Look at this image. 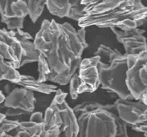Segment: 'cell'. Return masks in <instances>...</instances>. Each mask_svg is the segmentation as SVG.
Listing matches in <instances>:
<instances>
[{
	"label": "cell",
	"mask_w": 147,
	"mask_h": 137,
	"mask_svg": "<svg viewBox=\"0 0 147 137\" xmlns=\"http://www.w3.org/2000/svg\"><path fill=\"white\" fill-rule=\"evenodd\" d=\"M85 35V28L76 30L70 24H59L55 19L43 21L33 42L49 64L50 82L62 86L69 83L88 46Z\"/></svg>",
	"instance_id": "1"
},
{
	"label": "cell",
	"mask_w": 147,
	"mask_h": 137,
	"mask_svg": "<svg viewBox=\"0 0 147 137\" xmlns=\"http://www.w3.org/2000/svg\"><path fill=\"white\" fill-rule=\"evenodd\" d=\"M85 7L79 20L80 28H99L129 31L139 28L147 21V7L138 0H82Z\"/></svg>",
	"instance_id": "2"
},
{
	"label": "cell",
	"mask_w": 147,
	"mask_h": 137,
	"mask_svg": "<svg viewBox=\"0 0 147 137\" xmlns=\"http://www.w3.org/2000/svg\"><path fill=\"white\" fill-rule=\"evenodd\" d=\"M127 55L121 54L110 63L100 60L99 72L100 87L115 93L121 99H134L126 85Z\"/></svg>",
	"instance_id": "3"
},
{
	"label": "cell",
	"mask_w": 147,
	"mask_h": 137,
	"mask_svg": "<svg viewBox=\"0 0 147 137\" xmlns=\"http://www.w3.org/2000/svg\"><path fill=\"white\" fill-rule=\"evenodd\" d=\"M115 115L105 109L81 114L77 117L79 124L77 137H115Z\"/></svg>",
	"instance_id": "4"
},
{
	"label": "cell",
	"mask_w": 147,
	"mask_h": 137,
	"mask_svg": "<svg viewBox=\"0 0 147 137\" xmlns=\"http://www.w3.org/2000/svg\"><path fill=\"white\" fill-rule=\"evenodd\" d=\"M126 85L135 100L147 105V51L127 55Z\"/></svg>",
	"instance_id": "5"
},
{
	"label": "cell",
	"mask_w": 147,
	"mask_h": 137,
	"mask_svg": "<svg viewBox=\"0 0 147 137\" xmlns=\"http://www.w3.org/2000/svg\"><path fill=\"white\" fill-rule=\"evenodd\" d=\"M101 59L98 56L83 59L80 64L77 75L79 80L78 94L92 93L100 86L99 63Z\"/></svg>",
	"instance_id": "6"
},
{
	"label": "cell",
	"mask_w": 147,
	"mask_h": 137,
	"mask_svg": "<svg viewBox=\"0 0 147 137\" xmlns=\"http://www.w3.org/2000/svg\"><path fill=\"white\" fill-rule=\"evenodd\" d=\"M27 15L28 10L26 1L0 0L1 22L7 25L8 31L22 30Z\"/></svg>",
	"instance_id": "7"
},
{
	"label": "cell",
	"mask_w": 147,
	"mask_h": 137,
	"mask_svg": "<svg viewBox=\"0 0 147 137\" xmlns=\"http://www.w3.org/2000/svg\"><path fill=\"white\" fill-rule=\"evenodd\" d=\"M113 104L116 114L128 125L135 126L147 121V105L142 101L118 98Z\"/></svg>",
	"instance_id": "8"
},
{
	"label": "cell",
	"mask_w": 147,
	"mask_h": 137,
	"mask_svg": "<svg viewBox=\"0 0 147 137\" xmlns=\"http://www.w3.org/2000/svg\"><path fill=\"white\" fill-rule=\"evenodd\" d=\"M116 35L118 43L122 44L126 55H135L147 51V40L145 37L146 31L136 28L129 31L111 29Z\"/></svg>",
	"instance_id": "9"
},
{
	"label": "cell",
	"mask_w": 147,
	"mask_h": 137,
	"mask_svg": "<svg viewBox=\"0 0 147 137\" xmlns=\"http://www.w3.org/2000/svg\"><path fill=\"white\" fill-rule=\"evenodd\" d=\"M36 99L34 92L24 87H15L6 96L3 103L6 108H13L22 111L24 115L32 114L35 109Z\"/></svg>",
	"instance_id": "10"
},
{
	"label": "cell",
	"mask_w": 147,
	"mask_h": 137,
	"mask_svg": "<svg viewBox=\"0 0 147 137\" xmlns=\"http://www.w3.org/2000/svg\"><path fill=\"white\" fill-rule=\"evenodd\" d=\"M58 106L62 119L60 137H77L79 133V124L78 118L74 113L73 109L68 106L66 101Z\"/></svg>",
	"instance_id": "11"
},
{
	"label": "cell",
	"mask_w": 147,
	"mask_h": 137,
	"mask_svg": "<svg viewBox=\"0 0 147 137\" xmlns=\"http://www.w3.org/2000/svg\"><path fill=\"white\" fill-rule=\"evenodd\" d=\"M17 85H20L21 87H24L32 91H37V92L46 95L56 92V91L58 89L56 85L38 82L37 79L28 75L21 74V79L20 82L17 83Z\"/></svg>",
	"instance_id": "12"
},
{
	"label": "cell",
	"mask_w": 147,
	"mask_h": 137,
	"mask_svg": "<svg viewBox=\"0 0 147 137\" xmlns=\"http://www.w3.org/2000/svg\"><path fill=\"white\" fill-rule=\"evenodd\" d=\"M21 79V74L0 53V81L7 80L11 83L17 84Z\"/></svg>",
	"instance_id": "13"
},
{
	"label": "cell",
	"mask_w": 147,
	"mask_h": 137,
	"mask_svg": "<svg viewBox=\"0 0 147 137\" xmlns=\"http://www.w3.org/2000/svg\"><path fill=\"white\" fill-rule=\"evenodd\" d=\"M0 40L4 43H7L8 45L11 47L14 50L18 61L20 62V63H21V60L24 54V48H23L21 42L14 36L12 31H8L5 28L0 29Z\"/></svg>",
	"instance_id": "14"
},
{
	"label": "cell",
	"mask_w": 147,
	"mask_h": 137,
	"mask_svg": "<svg viewBox=\"0 0 147 137\" xmlns=\"http://www.w3.org/2000/svg\"><path fill=\"white\" fill-rule=\"evenodd\" d=\"M100 109L108 110L113 112V109L115 110V107H114V104H102L100 103L96 102V101H83L81 103L75 106V107L73 108V111L76 116L78 117L81 114L91 112V111H94Z\"/></svg>",
	"instance_id": "15"
},
{
	"label": "cell",
	"mask_w": 147,
	"mask_h": 137,
	"mask_svg": "<svg viewBox=\"0 0 147 137\" xmlns=\"http://www.w3.org/2000/svg\"><path fill=\"white\" fill-rule=\"evenodd\" d=\"M44 124L46 129H48L52 127H60L62 125V119L60 116L59 106L53 103H51L50 106L45 111L44 116Z\"/></svg>",
	"instance_id": "16"
},
{
	"label": "cell",
	"mask_w": 147,
	"mask_h": 137,
	"mask_svg": "<svg viewBox=\"0 0 147 137\" xmlns=\"http://www.w3.org/2000/svg\"><path fill=\"white\" fill-rule=\"evenodd\" d=\"M21 43L24 48V54L20 63V67L28 63L38 62L40 53V51L36 49L34 42H32L31 40H27V41L21 42Z\"/></svg>",
	"instance_id": "17"
},
{
	"label": "cell",
	"mask_w": 147,
	"mask_h": 137,
	"mask_svg": "<svg viewBox=\"0 0 147 137\" xmlns=\"http://www.w3.org/2000/svg\"><path fill=\"white\" fill-rule=\"evenodd\" d=\"M70 6V1H46V7L49 12L59 18L68 17Z\"/></svg>",
	"instance_id": "18"
},
{
	"label": "cell",
	"mask_w": 147,
	"mask_h": 137,
	"mask_svg": "<svg viewBox=\"0 0 147 137\" xmlns=\"http://www.w3.org/2000/svg\"><path fill=\"white\" fill-rule=\"evenodd\" d=\"M20 131H26L32 136L44 137L46 131V127H45V124H38L29 120V121L20 122V126L16 130V132H18Z\"/></svg>",
	"instance_id": "19"
},
{
	"label": "cell",
	"mask_w": 147,
	"mask_h": 137,
	"mask_svg": "<svg viewBox=\"0 0 147 137\" xmlns=\"http://www.w3.org/2000/svg\"><path fill=\"white\" fill-rule=\"evenodd\" d=\"M28 15L33 24L40 18L46 7V1H28Z\"/></svg>",
	"instance_id": "20"
},
{
	"label": "cell",
	"mask_w": 147,
	"mask_h": 137,
	"mask_svg": "<svg viewBox=\"0 0 147 137\" xmlns=\"http://www.w3.org/2000/svg\"><path fill=\"white\" fill-rule=\"evenodd\" d=\"M122 54L117 49L111 48L110 47H108L105 44H100L97 50L96 51L93 56H98L100 59L105 58L107 59L108 63H110L116 57L119 56Z\"/></svg>",
	"instance_id": "21"
},
{
	"label": "cell",
	"mask_w": 147,
	"mask_h": 137,
	"mask_svg": "<svg viewBox=\"0 0 147 137\" xmlns=\"http://www.w3.org/2000/svg\"><path fill=\"white\" fill-rule=\"evenodd\" d=\"M37 63H38V72H39V76L37 80L40 83H46L48 81L49 76L52 73L49 64L47 59H45V57L41 54Z\"/></svg>",
	"instance_id": "22"
},
{
	"label": "cell",
	"mask_w": 147,
	"mask_h": 137,
	"mask_svg": "<svg viewBox=\"0 0 147 137\" xmlns=\"http://www.w3.org/2000/svg\"><path fill=\"white\" fill-rule=\"evenodd\" d=\"M70 3L71 6L67 18L79 22V20L83 16L84 10L85 7L81 3V1L80 0H70Z\"/></svg>",
	"instance_id": "23"
},
{
	"label": "cell",
	"mask_w": 147,
	"mask_h": 137,
	"mask_svg": "<svg viewBox=\"0 0 147 137\" xmlns=\"http://www.w3.org/2000/svg\"><path fill=\"white\" fill-rule=\"evenodd\" d=\"M20 122L18 120H11L5 119L0 124V133H9L13 130L16 131L20 126Z\"/></svg>",
	"instance_id": "24"
},
{
	"label": "cell",
	"mask_w": 147,
	"mask_h": 137,
	"mask_svg": "<svg viewBox=\"0 0 147 137\" xmlns=\"http://www.w3.org/2000/svg\"><path fill=\"white\" fill-rule=\"evenodd\" d=\"M116 124H117V133L115 137H129L128 134V124L116 114Z\"/></svg>",
	"instance_id": "25"
},
{
	"label": "cell",
	"mask_w": 147,
	"mask_h": 137,
	"mask_svg": "<svg viewBox=\"0 0 147 137\" xmlns=\"http://www.w3.org/2000/svg\"><path fill=\"white\" fill-rule=\"evenodd\" d=\"M78 89H79V80L78 75L76 73L69 82V90H70V96L72 99H76L78 97Z\"/></svg>",
	"instance_id": "26"
},
{
	"label": "cell",
	"mask_w": 147,
	"mask_h": 137,
	"mask_svg": "<svg viewBox=\"0 0 147 137\" xmlns=\"http://www.w3.org/2000/svg\"><path fill=\"white\" fill-rule=\"evenodd\" d=\"M13 35L20 42L23 41H27V40H31L32 41V36L28 32H24L23 30H17V31H12Z\"/></svg>",
	"instance_id": "27"
},
{
	"label": "cell",
	"mask_w": 147,
	"mask_h": 137,
	"mask_svg": "<svg viewBox=\"0 0 147 137\" xmlns=\"http://www.w3.org/2000/svg\"><path fill=\"white\" fill-rule=\"evenodd\" d=\"M68 94L66 92H63L60 89H57L56 92V95L52 99V103H55L56 105H61L65 102V99L67 97Z\"/></svg>",
	"instance_id": "28"
},
{
	"label": "cell",
	"mask_w": 147,
	"mask_h": 137,
	"mask_svg": "<svg viewBox=\"0 0 147 137\" xmlns=\"http://www.w3.org/2000/svg\"><path fill=\"white\" fill-rule=\"evenodd\" d=\"M60 128L59 127H52L46 129L44 137H60Z\"/></svg>",
	"instance_id": "29"
},
{
	"label": "cell",
	"mask_w": 147,
	"mask_h": 137,
	"mask_svg": "<svg viewBox=\"0 0 147 137\" xmlns=\"http://www.w3.org/2000/svg\"><path fill=\"white\" fill-rule=\"evenodd\" d=\"M30 121L38 123V124H44V116H43V114L41 113V112H39V111L33 112L32 114H31Z\"/></svg>",
	"instance_id": "30"
},
{
	"label": "cell",
	"mask_w": 147,
	"mask_h": 137,
	"mask_svg": "<svg viewBox=\"0 0 147 137\" xmlns=\"http://www.w3.org/2000/svg\"><path fill=\"white\" fill-rule=\"evenodd\" d=\"M132 129L138 132H142L144 134V136L147 137V121L138 125L131 126Z\"/></svg>",
	"instance_id": "31"
},
{
	"label": "cell",
	"mask_w": 147,
	"mask_h": 137,
	"mask_svg": "<svg viewBox=\"0 0 147 137\" xmlns=\"http://www.w3.org/2000/svg\"><path fill=\"white\" fill-rule=\"evenodd\" d=\"M4 114L6 115V116H11V117L24 115L22 111H20L19 110L13 109V108H7V110H6V111H5Z\"/></svg>",
	"instance_id": "32"
},
{
	"label": "cell",
	"mask_w": 147,
	"mask_h": 137,
	"mask_svg": "<svg viewBox=\"0 0 147 137\" xmlns=\"http://www.w3.org/2000/svg\"><path fill=\"white\" fill-rule=\"evenodd\" d=\"M5 99H6V95H4L3 91H0V104L3 103L4 101H5Z\"/></svg>",
	"instance_id": "33"
},
{
	"label": "cell",
	"mask_w": 147,
	"mask_h": 137,
	"mask_svg": "<svg viewBox=\"0 0 147 137\" xmlns=\"http://www.w3.org/2000/svg\"><path fill=\"white\" fill-rule=\"evenodd\" d=\"M6 118H7V116H6V115H5V114L1 113V112H0V124H1V123L3 122V120H5Z\"/></svg>",
	"instance_id": "34"
},
{
	"label": "cell",
	"mask_w": 147,
	"mask_h": 137,
	"mask_svg": "<svg viewBox=\"0 0 147 137\" xmlns=\"http://www.w3.org/2000/svg\"><path fill=\"white\" fill-rule=\"evenodd\" d=\"M3 137H15L11 136V135H10L9 133H3Z\"/></svg>",
	"instance_id": "35"
},
{
	"label": "cell",
	"mask_w": 147,
	"mask_h": 137,
	"mask_svg": "<svg viewBox=\"0 0 147 137\" xmlns=\"http://www.w3.org/2000/svg\"><path fill=\"white\" fill-rule=\"evenodd\" d=\"M18 137H40L39 136H20Z\"/></svg>",
	"instance_id": "36"
},
{
	"label": "cell",
	"mask_w": 147,
	"mask_h": 137,
	"mask_svg": "<svg viewBox=\"0 0 147 137\" xmlns=\"http://www.w3.org/2000/svg\"><path fill=\"white\" fill-rule=\"evenodd\" d=\"M0 137H3V133H0Z\"/></svg>",
	"instance_id": "37"
}]
</instances>
